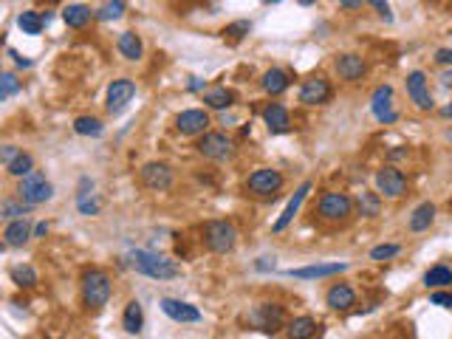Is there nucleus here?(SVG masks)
I'll return each mask as SVG.
<instances>
[{"label": "nucleus", "instance_id": "1", "mask_svg": "<svg viewBox=\"0 0 452 339\" xmlns=\"http://www.w3.org/2000/svg\"><path fill=\"white\" fill-rule=\"evenodd\" d=\"M128 263L133 272L150 277V280H175L181 277V266L173 258H164L159 252H147V249H133L128 255Z\"/></svg>", "mask_w": 452, "mask_h": 339}, {"label": "nucleus", "instance_id": "2", "mask_svg": "<svg viewBox=\"0 0 452 339\" xmlns=\"http://www.w3.org/2000/svg\"><path fill=\"white\" fill-rule=\"evenodd\" d=\"M204 244L209 252L215 255H230L238 244V230H235V223L232 220H209L204 226Z\"/></svg>", "mask_w": 452, "mask_h": 339}, {"label": "nucleus", "instance_id": "3", "mask_svg": "<svg viewBox=\"0 0 452 339\" xmlns=\"http://www.w3.org/2000/svg\"><path fill=\"white\" fill-rule=\"evenodd\" d=\"M110 294H113V286H110V277L102 269H88L82 274V300H85L88 308L107 305Z\"/></svg>", "mask_w": 452, "mask_h": 339}, {"label": "nucleus", "instance_id": "4", "mask_svg": "<svg viewBox=\"0 0 452 339\" xmlns=\"http://www.w3.org/2000/svg\"><path fill=\"white\" fill-rule=\"evenodd\" d=\"M354 198L345 195V192H325L317 204V215L322 220H331V223H339V220H348L354 215Z\"/></svg>", "mask_w": 452, "mask_h": 339}, {"label": "nucleus", "instance_id": "5", "mask_svg": "<svg viewBox=\"0 0 452 339\" xmlns=\"http://www.w3.org/2000/svg\"><path fill=\"white\" fill-rule=\"evenodd\" d=\"M198 153L209 161H230L235 156V142L226 136V133H218V131H209L198 139Z\"/></svg>", "mask_w": 452, "mask_h": 339}, {"label": "nucleus", "instance_id": "6", "mask_svg": "<svg viewBox=\"0 0 452 339\" xmlns=\"http://www.w3.org/2000/svg\"><path fill=\"white\" fill-rule=\"evenodd\" d=\"M283 184H286V178L274 167H260L246 178V190L252 195H258V198H274L283 190Z\"/></svg>", "mask_w": 452, "mask_h": 339}, {"label": "nucleus", "instance_id": "7", "mask_svg": "<svg viewBox=\"0 0 452 339\" xmlns=\"http://www.w3.org/2000/svg\"><path fill=\"white\" fill-rule=\"evenodd\" d=\"M51 195H54V187H51V181H46V175L40 170H34L26 178H20V187H18V198L20 201L37 206V204L51 201Z\"/></svg>", "mask_w": 452, "mask_h": 339}, {"label": "nucleus", "instance_id": "8", "mask_svg": "<svg viewBox=\"0 0 452 339\" xmlns=\"http://www.w3.org/2000/svg\"><path fill=\"white\" fill-rule=\"evenodd\" d=\"M249 322L266 333H277L286 322V308L280 303H258L252 311H249Z\"/></svg>", "mask_w": 452, "mask_h": 339}, {"label": "nucleus", "instance_id": "9", "mask_svg": "<svg viewBox=\"0 0 452 339\" xmlns=\"http://www.w3.org/2000/svg\"><path fill=\"white\" fill-rule=\"evenodd\" d=\"M376 192L385 198H401L407 192V175L399 167H382L376 173Z\"/></svg>", "mask_w": 452, "mask_h": 339}, {"label": "nucleus", "instance_id": "10", "mask_svg": "<svg viewBox=\"0 0 452 339\" xmlns=\"http://www.w3.org/2000/svg\"><path fill=\"white\" fill-rule=\"evenodd\" d=\"M139 178H142V184L147 190H156V192H164V190L173 187V170L164 161H147L139 170Z\"/></svg>", "mask_w": 452, "mask_h": 339}, {"label": "nucleus", "instance_id": "11", "mask_svg": "<svg viewBox=\"0 0 452 339\" xmlns=\"http://www.w3.org/2000/svg\"><path fill=\"white\" fill-rule=\"evenodd\" d=\"M136 96V82L133 79H113L110 85H107V113H122L128 105H131V99Z\"/></svg>", "mask_w": 452, "mask_h": 339}, {"label": "nucleus", "instance_id": "12", "mask_svg": "<svg viewBox=\"0 0 452 339\" xmlns=\"http://www.w3.org/2000/svg\"><path fill=\"white\" fill-rule=\"evenodd\" d=\"M371 110L373 117L382 122V125H393L399 119V113L393 107V88L390 85H379L373 93H371Z\"/></svg>", "mask_w": 452, "mask_h": 339}, {"label": "nucleus", "instance_id": "13", "mask_svg": "<svg viewBox=\"0 0 452 339\" xmlns=\"http://www.w3.org/2000/svg\"><path fill=\"white\" fill-rule=\"evenodd\" d=\"M407 96L418 110H432V93H430V82L424 77V71H410L407 74Z\"/></svg>", "mask_w": 452, "mask_h": 339}, {"label": "nucleus", "instance_id": "14", "mask_svg": "<svg viewBox=\"0 0 452 339\" xmlns=\"http://www.w3.org/2000/svg\"><path fill=\"white\" fill-rule=\"evenodd\" d=\"M159 308L173 319V322H181V325H192V322H201V311L184 300H175V297H161L159 300Z\"/></svg>", "mask_w": 452, "mask_h": 339}, {"label": "nucleus", "instance_id": "15", "mask_svg": "<svg viewBox=\"0 0 452 339\" xmlns=\"http://www.w3.org/2000/svg\"><path fill=\"white\" fill-rule=\"evenodd\" d=\"M175 131L181 136H204L209 131V113L198 110V107L178 113V117H175Z\"/></svg>", "mask_w": 452, "mask_h": 339}, {"label": "nucleus", "instance_id": "16", "mask_svg": "<svg viewBox=\"0 0 452 339\" xmlns=\"http://www.w3.org/2000/svg\"><path fill=\"white\" fill-rule=\"evenodd\" d=\"M331 96H333V88H331V82L325 77H311L300 88V102L303 105H328Z\"/></svg>", "mask_w": 452, "mask_h": 339}, {"label": "nucleus", "instance_id": "17", "mask_svg": "<svg viewBox=\"0 0 452 339\" xmlns=\"http://www.w3.org/2000/svg\"><path fill=\"white\" fill-rule=\"evenodd\" d=\"M325 305H328L331 311H351V308L357 305V291H354L348 283H336V286L328 288Z\"/></svg>", "mask_w": 452, "mask_h": 339}, {"label": "nucleus", "instance_id": "18", "mask_svg": "<svg viewBox=\"0 0 452 339\" xmlns=\"http://www.w3.org/2000/svg\"><path fill=\"white\" fill-rule=\"evenodd\" d=\"M336 74L345 82H359L368 74V65L359 54H343V57H336Z\"/></svg>", "mask_w": 452, "mask_h": 339}, {"label": "nucleus", "instance_id": "19", "mask_svg": "<svg viewBox=\"0 0 452 339\" xmlns=\"http://www.w3.org/2000/svg\"><path fill=\"white\" fill-rule=\"evenodd\" d=\"M348 269V263H317V266H303V269H288V277L297 280H319V277H331V274H343Z\"/></svg>", "mask_w": 452, "mask_h": 339}, {"label": "nucleus", "instance_id": "20", "mask_svg": "<svg viewBox=\"0 0 452 339\" xmlns=\"http://www.w3.org/2000/svg\"><path fill=\"white\" fill-rule=\"evenodd\" d=\"M308 192H311V181H303L300 187H297V192H294V198L286 204V209H283V215L274 220V232H283L286 226L294 220V215L300 212V206H303V201L308 198Z\"/></svg>", "mask_w": 452, "mask_h": 339}, {"label": "nucleus", "instance_id": "21", "mask_svg": "<svg viewBox=\"0 0 452 339\" xmlns=\"http://www.w3.org/2000/svg\"><path fill=\"white\" fill-rule=\"evenodd\" d=\"M32 235H34V230H32V223H29L26 218H20V220H9V226L4 230V246H6V249L23 246Z\"/></svg>", "mask_w": 452, "mask_h": 339}, {"label": "nucleus", "instance_id": "22", "mask_svg": "<svg viewBox=\"0 0 452 339\" xmlns=\"http://www.w3.org/2000/svg\"><path fill=\"white\" fill-rule=\"evenodd\" d=\"M263 122H266V128H269L272 133H286V131L291 128L288 110H286V105H280V102L266 105V110H263Z\"/></svg>", "mask_w": 452, "mask_h": 339}, {"label": "nucleus", "instance_id": "23", "mask_svg": "<svg viewBox=\"0 0 452 339\" xmlns=\"http://www.w3.org/2000/svg\"><path fill=\"white\" fill-rule=\"evenodd\" d=\"M117 48H119V54H122L125 60H131V62L142 60V54H145L142 37H139L136 32H122V34H119V40H117Z\"/></svg>", "mask_w": 452, "mask_h": 339}, {"label": "nucleus", "instance_id": "24", "mask_svg": "<svg viewBox=\"0 0 452 339\" xmlns=\"http://www.w3.org/2000/svg\"><path fill=\"white\" fill-rule=\"evenodd\" d=\"M432 220H435V204L424 201V204H418V206L413 209L407 226H410V232H427L430 226H432Z\"/></svg>", "mask_w": 452, "mask_h": 339}, {"label": "nucleus", "instance_id": "25", "mask_svg": "<svg viewBox=\"0 0 452 339\" xmlns=\"http://www.w3.org/2000/svg\"><path fill=\"white\" fill-rule=\"evenodd\" d=\"M317 319L314 317H294L288 325H286V333L288 339H314L317 336Z\"/></svg>", "mask_w": 452, "mask_h": 339}, {"label": "nucleus", "instance_id": "26", "mask_svg": "<svg viewBox=\"0 0 452 339\" xmlns=\"http://www.w3.org/2000/svg\"><path fill=\"white\" fill-rule=\"evenodd\" d=\"M235 102V93L230 88H223V85H215L209 91H204V105L212 107V110H226V107H232Z\"/></svg>", "mask_w": 452, "mask_h": 339}, {"label": "nucleus", "instance_id": "27", "mask_svg": "<svg viewBox=\"0 0 452 339\" xmlns=\"http://www.w3.org/2000/svg\"><path fill=\"white\" fill-rule=\"evenodd\" d=\"M288 85H291V79H288V74L280 71V68L266 71L263 79H260V88H263L266 93H272V96H280L283 91H288Z\"/></svg>", "mask_w": 452, "mask_h": 339}, {"label": "nucleus", "instance_id": "28", "mask_svg": "<svg viewBox=\"0 0 452 339\" xmlns=\"http://www.w3.org/2000/svg\"><path fill=\"white\" fill-rule=\"evenodd\" d=\"M122 328H125L128 333H139V331L145 328V308H142V303H139V300H131V303L125 305Z\"/></svg>", "mask_w": 452, "mask_h": 339}, {"label": "nucleus", "instance_id": "29", "mask_svg": "<svg viewBox=\"0 0 452 339\" xmlns=\"http://www.w3.org/2000/svg\"><path fill=\"white\" fill-rule=\"evenodd\" d=\"M424 286L427 288H446V286H452V269L446 266V263H435V266H430L427 269V274H424Z\"/></svg>", "mask_w": 452, "mask_h": 339}, {"label": "nucleus", "instance_id": "30", "mask_svg": "<svg viewBox=\"0 0 452 339\" xmlns=\"http://www.w3.org/2000/svg\"><path fill=\"white\" fill-rule=\"evenodd\" d=\"M62 20L68 29H85L91 23V9L82 6V4H71L62 9Z\"/></svg>", "mask_w": 452, "mask_h": 339}, {"label": "nucleus", "instance_id": "31", "mask_svg": "<svg viewBox=\"0 0 452 339\" xmlns=\"http://www.w3.org/2000/svg\"><path fill=\"white\" fill-rule=\"evenodd\" d=\"M357 209H359V215H365V218H376V215H382V195L379 192H359L357 195Z\"/></svg>", "mask_w": 452, "mask_h": 339}, {"label": "nucleus", "instance_id": "32", "mask_svg": "<svg viewBox=\"0 0 452 339\" xmlns=\"http://www.w3.org/2000/svg\"><path fill=\"white\" fill-rule=\"evenodd\" d=\"M18 26L23 29V34L37 37V34L43 32V26H46V18H43V12H20Z\"/></svg>", "mask_w": 452, "mask_h": 339}, {"label": "nucleus", "instance_id": "33", "mask_svg": "<svg viewBox=\"0 0 452 339\" xmlns=\"http://www.w3.org/2000/svg\"><path fill=\"white\" fill-rule=\"evenodd\" d=\"M12 283L15 286H20V288H34L37 283H40V277H37V272L32 269V266H26V263H20V266H12Z\"/></svg>", "mask_w": 452, "mask_h": 339}, {"label": "nucleus", "instance_id": "34", "mask_svg": "<svg viewBox=\"0 0 452 339\" xmlns=\"http://www.w3.org/2000/svg\"><path fill=\"white\" fill-rule=\"evenodd\" d=\"M32 209H34V206H32V204H26V201L6 198V201H4V206H0V215H4L6 220H20V218H26Z\"/></svg>", "mask_w": 452, "mask_h": 339}, {"label": "nucleus", "instance_id": "35", "mask_svg": "<svg viewBox=\"0 0 452 339\" xmlns=\"http://www.w3.org/2000/svg\"><path fill=\"white\" fill-rule=\"evenodd\" d=\"M102 131H105V125L96 119V117H79V119H74V133L77 136H102Z\"/></svg>", "mask_w": 452, "mask_h": 339}, {"label": "nucleus", "instance_id": "36", "mask_svg": "<svg viewBox=\"0 0 452 339\" xmlns=\"http://www.w3.org/2000/svg\"><path fill=\"white\" fill-rule=\"evenodd\" d=\"M6 173H9L12 178H26L29 173H34V159H32L29 153H20V156L6 167Z\"/></svg>", "mask_w": 452, "mask_h": 339}, {"label": "nucleus", "instance_id": "37", "mask_svg": "<svg viewBox=\"0 0 452 339\" xmlns=\"http://www.w3.org/2000/svg\"><path fill=\"white\" fill-rule=\"evenodd\" d=\"M125 9H128L125 0H107V4L96 12V18H99L102 23H110V20H119V18L125 15Z\"/></svg>", "mask_w": 452, "mask_h": 339}, {"label": "nucleus", "instance_id": "38", "mask_svg": "<svg viewBox=\"0 0 452 339\" xmlns=\"http://www.w3.org/2000/svg\"><path fill=\"white\" fill-rule=\"evenodd\" d=\"M18 91H20V82H18V77H15L12 71H6L4 77H0V102L12 99V96H15Z\"/></svg>", "mask_w": 452, "mask_h": 339}, {"label": "nucleus", "instance_id": "39", "mask_svg": "<svg viewBox=\"0 0 452 339\" xmlns=\"http://www.w3.org/2000/svg\"><path fill=\"white\" fill-rule=\"evenodd\" d=\"M249 32H252V23H249V20H235V23H230V26L223 29V37H230V40H244Z\"/></svg>", "mask_w": 452, "mask_h": 339}, {"label": "nucleus", "instance_id": "40", "mask_svg": "<svg viewBox=\"0 0 452 339\" xmlns=\"http://www.w3.org/2000/svg\"><path fill=\"white\" fill-rule=\"evenodd\" d=\"M401 252V246L399 244H382V246H373L371 249V260H390V258H396Z\"/></svg>", "mask_w": 452, "mask_h": 339}, {"label": "nucleus", "instance_id": "41", "mask_svg": "<svg viewBox=\"0 0 452 339\" xmlns=\"http://www.w3.org/2000/svg\"><path fill=\"white\" fill-rule=\"evenodd\" d=\"M77 209L82 215H96L99 212V201L93 195H85V198H77Z\"/></svg>", "mask_w": 452, "mask_h": 339}, {"label": "nucleus", "instance_id": "42", "mask_svg": "<svg viewBox=\"0 0 452 339\" xmlns=\"http://www.w3.org/2000/svg\"><path fill=\"white\" fill-rule=\"evenodd\" d=\"M365 4H371L376 9V15L385 20V23H393V12H390V4L387 0H365Z\"/></svg>", "mask_w": 452, "mask_h": 339}, {"label": "nucleus", "instance_id": "43", "mask_svg": "<svg viewBox=\"0 0 452 339\" xmlns=\"http://www.w3.org/2000/svg\"><path fill=\"white\" fill-rule=\"evenodd\" d=\"M430 303H432V305H441V308H452V294L438 288V291L430 297Z\"/></svg>", "mask_w": 452, "mask_h": 339}, {"label": "nucleus", "instance_id": "44", "mask_svg": "<svg viewBox=\"0 0 452 339\" xmlns=\"http://www.w3.org/2000/svg\"><path fill=\"white\" fill-rule=\"evenodd\" d=\"M20 153H23V150H18V147H15V145H6V147H4V150H0V159H4V164H6V167H9V164H12V161H15V159H18V156H20Z\"/></svg>", "mask_w": 452, "mask_h": 339}, {"label": "nucleus", "instance_id": "45", "mask_svg": "<svg viewBox=\"0 0 452 339\" xmlns=\"http://www.w3.org/2000/svg\"><path fill=\"white\" fill-rule=\"evenodd\" d=\"M435 62L452 68V48H438V51H435Z\"/></svg>", "mask_w": 452, "mask_h": 339}, {"label": "nucleus", "instance_id": "46", "mask_svg": "<svg viewBox=\"0 0 452 339\" xmlns=\"http://www.w3.org/2000/svg\"><path fill=\"white\" fill-rule=\"evenodd\" d=\"M9 57H12V60H15V62H18V65H20V68H32V65H34V62H32V60H23V57H20V54H18V51H15V48H9Z\"/></svg>", "mask_w": 452, "mask_h": 339}, {"label": "nucleus", "instance_id": "47", "mask_svg": "<svg viewBox=\"0 0 452 339\" xmlns=\"http://www.w3.org/2000/svg\"><path fill=\"white\" fill-rule=\"evenodd\" d=\"M46 235H48V223L43 220V223L34 226V238H46Z\"/></svg>", "mask_w": 452, "mask_h": 339}, {"label": "nucleus", "instance_id": "48", "mask_svg": "<svg viewBox=\"0 0 452 339\" xmlns=\"http://www.w3.org/2000/svg\"><path fill=\"white\" fill-rule=\"evenodd\" d=\"M365 4V0H339V6H345V9H359Z\"/></svg>", "mask_w": 452, "mask_h": 339}, {"label": "nucleus", "instance_id": "49", "mask_svg": "<svg viewBox=\"0 0 452 339\" xmlns=\"http://www.w3.org/2000/svg\"><path fill=\"white\" fill-rule=\"evenodd\" d=\"M441 85L452 88V71H444V74H441Z\"/></svg>", "mask_w": 452, "mask_h": 339}, {"label": "nucleus", "instance_id": "50", "mask_svg": "<svg viewBox=\"0 0 452 339\" xmlns=\"http://www.w3.org/2000/svg\"><path fill=\"white\" fill-rule=\"evenodd\" d=\"M204 88V82L198 79V77H192V82H190V91H201Z\"/></svg>", "mask_w": 452, "mask_h": 339}, {"label": "nucleus", "instance_id": "51", "mask_svg": "<svg viewBox=\"0 0 452 339\" xmlns=\"http://www.w3.org/2000/svg\"><path fill=\"white\" fill-rule=\"evenodd\" d=\"M441 117H446V119H452V102H449V105H444V107H441Z\"/></svg>", "mask_w": 452, "mask_h": 339}, {"label": "nucleus", "instance_id": "52", "mask_svg": "<svg viewBox=\"0 0 452 339\" xmlns=\"http://www.w3.org/2000/svg\"><path fill=\"white\" fill-rule=\"evenodd\" d=\"M401 156H407V150H393L390 153V159H401Z\"/></svg>", "mask_w": 452, "mask_h": 339}, {"label": "nucleus", "instance_id": "53", "mask_svg": "<svg viewBox=\"0 0 452 339\" xmlns=\"http://www.w3.org/2000/svg\"><path fill=\"white\" fill-rule=\"evenodd\" d=\"M300 6H311V4H317V0H297Z\"/></svg>", "mask_w": 452, "mask_h": 339}, {"label": "nucleus", "instance_id": "54", "mask_svg": "<svg viewBox=\"0 0 452 339\" xmlns=\"http://www.w3.org/2000/svg\"><path fill=\"white\" fill-rule=\"evenodd\" d=\"M269 4H280V0H269Z\"/></svg>", "mask_w": 452, "mask_h": 339}]
</instances>
